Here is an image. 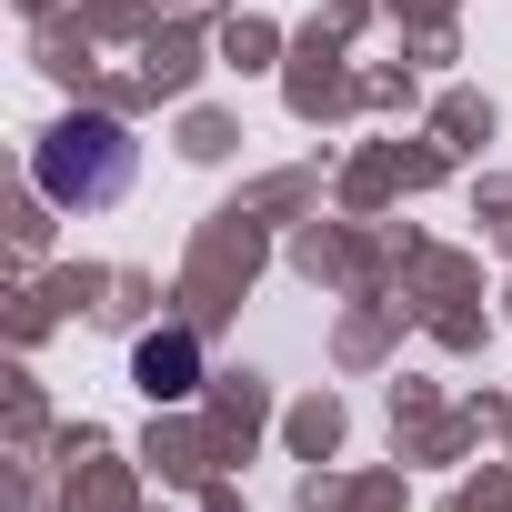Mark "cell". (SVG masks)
<instances>
[{"mask_svg":"<svg viewBox=\"0 0 512 512\" xmlns=\"http://www.w3.org/2000/svg\"><path fill=\"white\" fill-rule=\"evenodd\" d=\"M41 191L61 201V211H111L121 191H131V171H141V141L111 121V111H71L51 141H41Z\"/></svg>","mask_w":512,"mask_h":512,"instance_id":"obj_1","label":"cell"},{"mask_svg":"<svg viewBox=\"0 0 512 512\" xmlns=\"http://www.w3.org/2000/svg\"><path fill=\"white\" fill-rule=\"evenodd\" d=\"M131 372H141L151 402H181V392H201V342H191V332H161V342L131 352Z\"/></svg>","mask_w":512,"mask_h":512,"instance_id":"obj_2","label":"cell"}]
</instances>
